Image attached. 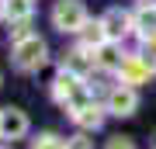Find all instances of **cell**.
Instances as JSON below:
<instances>
[{
    "label": "cell",
    "instance_id": "cell-7",
    "mask_svg": "<svg viewBox=\"0 0 156 149\" xmlns=\"http://www.w3.org/2000/svg\"><path fill=\"white\" fill-rule=\"evenodd\" d=\"M149 66H146V59H128V62H122V80L132 87V83H142V80H149Z\"/></svg>",
    "mask_w": 156,
    "mask_h": 149
},
{
    "label": "cell",
    "instance_id": "cell-4",
    "mask_svg": "<svg viewBox=\"0 0 156 149\" xmlns=\"http://www.w3.org/2000/svg\"><path fill=\"white\" fill-rule=\"evenodd\" d=\"M28 135V115L21 108H4L0 111V139H24Z\"/></svg>",
    "mask_w": 156,
    "mask_h": 149
},
{
    "label": "cell",
    "instance_id": "cell-17",
    "mask_svg": "<svg viewBox=\"0 0 156 149\" xmlns=\"http://www.w3.org/2000/svg\"><path fill=\"white\" fill-rule=\"evenodd\" d=\"M0 14H7V4H4V0H0Z\"/></svg>",
    "mask_w": 156,
    "mask_h": 149
},
{
    "label": "cell",
    "instance_id": "cell-10",
    "mask_svg": "<svg viewBox=\"0 0 156 149\" xmlns=\"http://www.w3.org/2000/svg\"><path fill=\"white\" fill-rule=\"evenodd\" d=\"M104 38H108V35H104V24H101V21L83 24V42L87 45H104Z\"/></svg>",
    "mask_w": 156,
    "mask_h": 149
},
{
    "label": "cell",
    "instance_id": "cell-3",
    "mask_svg": "<svg viewBox=\"0 0 156 149\" xmlns=\"http://www.w3.org/2000/svg\"><path fill=\"white\" fill-rule=\"evenodd\" d=\"M14 62L17 69H38L45 66V42L38 35H28V38L14 42Z\"/></svg>",
    "mask_w": 156,
    "mask_h": 149
},
{
    "label": "cell",
    "instance_id": "cell-16",
    "mask_svg": "<svg viewBox=\"0 0 156 149\" xmlns=\"http://www.w3.org/2000/svg\"><path fill=\"white\" fill-rule=\"evenodd\" d=\"M149 52L156 55V35H149Z\"/></svg>",
    "mask_w": 156,
    "mask_h": 149
},
{
    "label": "cell",
    "instance_id": "cell-9",
    "mask_svg": "<svg viewBox=\"0 0 156 149\" xmlns=\"http://www.w3.org/2000/svg\"><path fill=\"white\" fill-rule=\"evenodd\" d=\"M135 24H139L146 35H156V4L139 7V14H135Z\"/></svg>",
    "mask_w": 156,
    "mask_h": 149
},
{
    "label": "cell",
    "instance_id": "cell-1",
    "mask_svg": "<svg viewBox=\"0 0 156 149\" xmlns=\"http://www.w3.org/2000/svg\"><path fill=\"white\" fill-rule=\"evenodd\" d=\"M52 97H56L66 111H73V115H76L83 104H90V94H87L83 80H80L76 73H69V69H62L59 76H56V83H52Z\"/></svg>",
    "mask_w": 156,
    "mask_h": 149
},
{
    "label": "cell",
    "instance_id": "cell-5",
    "mask_svg": "<svg viewBox=\"0 0 156 149\" xmlns=\"http://www.w3.org/2000/svg\"><path fill=\"white\" fill-rule=\"evenodd\" d=\"M135 108H139V94H135L128 83H122V87L111 90V97H108V111H111V115L128 118V115H135Z\"/></svg>",
    "mask_w": 156,
    "mask_h": 149
},
{
    "label": "cell",
    "instance_id": "cell-11",
    "mask_svg": "<svg viewBox=\"0 0 156 149\" xmlns=\"http://www.w3.org/2000/svg\"><path fill=\"white\" fill-rule=\"evenodd\" d=\"M28 14H31V0H7V17L24 21Z\"/></svg>",
    "mask_w": 156,
    "mask_h": 149
},
{
    "label": "cell",
    "instance_id": "cell-12",
    "mask_svg": "<svg viewBox=\"0 0 156 149\" xmlns=\"http://www.w3.org/2000/svg\"><path fill=\"white\" fill-rule=\"evenodd\" d=\"M31 149H66V142H62L59 135H52V132H45V135H38L31 142Z\"/></svg>",
    "mask_w": 156,
    "mask_h": 149
},
{
    "label": "cell",
    "instance_id": "cell-6",
    "mask_svg": "<svg viewBox=\"0 0 156 149\" xmlns=\"http://www.w3.org/2000/svg\"><path fill=\"white\" fill-rule=\"evenodd\" d=\"M101 24H104V35H108V38H122V35L128 31V24H132V17L115 7V11H108L104 17H101Z\"/></svg>",
    "mask_w": 156,
    "mask_h": 149
},
{
    "label": "cell",
    "instance_id": "cell-2",
    "mask_svg": "<svg viewBox=\"0 0 156 149\" xmlns=\"http://www.w3.org/2000/svg\"><path fill=\"white\" fill-rule=\"evenodd\" d=\"M52 24L59 31H83L87 24V7L80 0H56L52 7Z\"/></svg>",
    "mask_w": 156,
    "mask_h": 149
},
{
    "label": "cell",
    "instance_id": "cell-15",
    "mask_svg": "<svg viewBox=\"0 0 156 149\" xmlns=\"http://www.w3.org/2000/svg\"><path fill=\"white\" fill-rule=\"evenodd\" d=\"M66 149H94V146H90V139L76 135V139H69V142H66Z\"/></svg>",
    "mask_w": 156,
    "mask_h": 149
},
{
    "label": "cell",
    "instance_id": "cell-13",
    "mask_svg": "<svg viewBox=\"0 0 156 149\" xmlns=\"http://www.w3.org/2000/svg\"><path fill=\"white\" fill-rule=\"evenodd\" d=\"M101 66H118V69H122V55L108 45V49H101Z\"/></svg>",
    "mask_w": 156,
    "mask_h": 149
},
{
    "label": "cell",
    "instance_id": "cell-8",
    "mask_svg": "<svg viewBox=\"0 0 156 149\" xmlns=\"http://www.w3.org/2000/svg\"><path fill=\"white\" fill-rule=\"evenodd\" d=\"M73 118H76V125H83V128H101V122H104V111H101L94 101H90V104H83Z\"/></svg>",
    "mask_w": 156,
    "mask_h": 149
},
{
    "label": "cell",
    "instance_id": "cell-14",
    "mask_svg": "<svg viewBox=\"0 0 156 149\" xmlns=\"http://www.w3.org/2000/svg\"><path fill=\"white\" fill-rule=\"evenodd\" d=\"M108 149H135V142L125 135H115V139H108Z\"/></svg>",
    "mask_w": 156,
    "mask_h": 149
}]
</instances>
